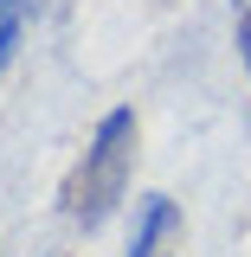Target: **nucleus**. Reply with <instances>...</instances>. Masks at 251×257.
Segmentation results:
<instances>
[{"label":"nucleus","instance_id":"nucleus-1","mask_svg":"<svg viewBox=\"0 0 251 257\" xmlns=\"http://www.w3.org/2000/svg\"><path fill=\"white\" fill-rule=\"evenodd\" d=\"M135 148H142V122H135V109L116 103V109H103L91 128V148L77 155V167L64 174V219L77 225V231H103V225L116 219V206L129 199V180H135Z\"/></svg>","mask_w":251,"mask_h":257},{"label":"nucleus","instance_id":"nucleus-2","mask_svg":"<svg viewBox=\"0 0 251 257\" xmlns=\"http://www.w3.org/2000/svg\"><path fill=\"white\" fill-rule=\"evenodd\" d=\"M181 231V206L168 199V193H148L142 206H135V231H129V251L123 257H168L161 244Z\"/></svg>","mask_w":251,"mask_h":257},{"label":"nucleus","instance_id":"nucleus-3","mask_svg":"<svg viewBox=\"0 0 251 257\" xmlns=\"http://www.w3.org/2000/svg\"><path fill=\"white\" fill-rule=\"evenodd\" d=\"M32 20H39V0H0V71L20 58V45H26Z\"/></svg>","mask_w":251,"mask_h":257},{"label":"nucleus","instance_id":"nucleus-4","mask_svg":"<svg viewBox=\"0 0 251 257\" xmlns=\"http://www.w3.org/2000/svg\"><path fill=\"white\" fill-rule=\"evenodd\" d=\"M238 58H245V71H251V7H238Z\"/></svg>","mask_w":251,"mask_h":257},{"label":"nucleus","instance_id":"nucleus-5","mask_svg":"<svg viewBox=\"0 0 251 257\" xmlns=\"http://www.w3.org/2000/svg\"><path fill=\"white\" fill-rule=\"evenodd\" d=\"M238 7H251V0H238Z\"/></svg>","mask_w":251,"mask_h":257}]
</instances>
